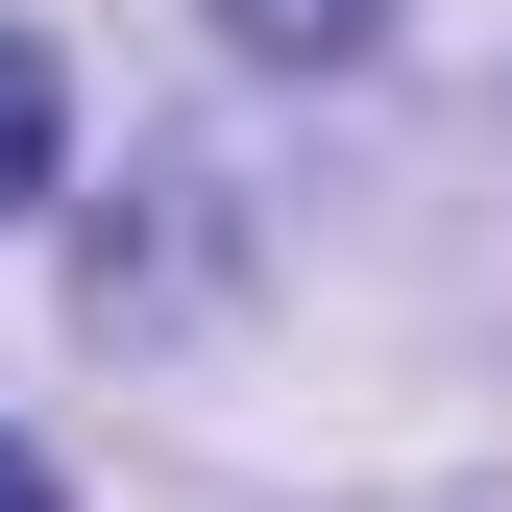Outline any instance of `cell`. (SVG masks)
<instances>
[{
  "instance_id": "1",
  "label": "cell",
  "mask_w": 512,
  "mask_h": 512,
  "mask_svg": "<svg viewBox=\"0 0 512 512\" xmlns=\"http://www.w3.org/2000/svg\"><path fill=\"white\" fill-rule=\"evenodd\" d=\"M49 171H74V98H49V49H25V25H0V220H25Z\"/></svg>"
},
{
  "instance_id": "2",
  "label": "cell",
  "mask_w": 512,
  "mask_h": 512,
  "mask_svg": "<svg viewBox=\"0 0 512 512\" xmlns=\"http://www.w3.org/2000/svg\"><path fill=\"white\" fill-rule=\"evenodd\" d=\"M244 49H293V74H342V49H391V0H220Z\"/></svg>"
},
{
  "instance_id": "3",
  "label": "cell",
  "mask_w": 512,
  "mask_h": 512,
  "mask_svg": "<svg viewBox=\"0 0 512 512\" xmlns=\"http://www.w3.org/2000/svg\"><path fill=\"white\" fill-rule=\"evenodd\" d=\"M0 512H49V464H25V439H0Z\"/></svg>"
}]
</instances>
